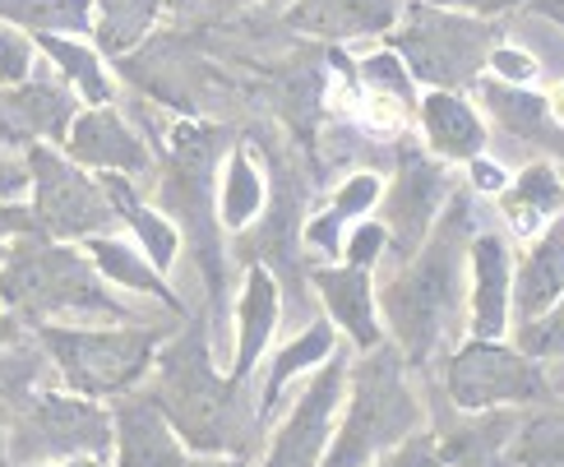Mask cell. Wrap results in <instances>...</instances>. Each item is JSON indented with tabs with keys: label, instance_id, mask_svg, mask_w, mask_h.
Listing matches in <instances>:
<instances>
[{
	"label": "cell",
	"instance_id": "6da1fadb",
	"mask_svg": "<svg viewBox=\"0 0 564 467\" xmlns=\"http://www.w3.org/2000/svg\"><path fill=\"white\" fill-rule=\"evenodd\" d=\"M473 231V191H454L416 254L398 264L375 292V311L384 315L393 347L416 370L449 352V343L463 329V269Z\"/></svg>",
	"mask_w": 564,
	"mask_h": 467
},
{
	"label": "cell",
	"instance_id": "7a4b0ae2",
	"mask_svg": "<svg viewBox=\"0 0 564 467\" xmlns=\"http://www.w3.org/2000/svg\"><path fill=\"white\" fill-rule=\"evenodd\" d=\"M144 389L191 454L246 458L250 439H260V426L241 416V384L218 376L204 315H195L172 343L158 347L153 384H144Z\"/></svg>",
	"mask_w": 564,
	"mask_h": 467
},
{
	"label": "cell",
	"instance_id": "3957f363",
	"mask_svg": "<svg viewBox=\"0 0 564 467\" xmlns=\"http://www.w3.org/2000/svg\"><path fill=\"white\" fill-rule=\"evenodd\" d=\"M0 306L19 324H61V319H107V324H139V315L116 301L102 273L93 269L88 254L69 241L46 237H19L0 254Z\"/></svg>",
	"mask_w": 564,
	"mask_h": 467
},
{
	"label": "cell",
	"instance_id": "277c9868",
	"mask_svg": "<svg viewBox=\"0 0 564 467\" xmlns=\"http://www.w3.org/2000/svg\"><path fill=\"white\" fill-rule=\"evenodd\" d=\"M227 130L223 126H204V121H176L162 149V181H158V204L181 222L191 254L204 273L208 287V306L214 319H223V301H227V254H223V222H218V204H214V172L218 158L227 153Z\"/></svg>",
	"mask_w": 564,
	"mask_h": 467
},
{
	"label": "cell",
	"instance_id": "5b68a950",
	"mask_svg": "<svg viewBox=\"0 0 564 467\" xmlns=\"http://www.w3.org/2000/svg\"><path fill=\"white\" fill-rule=\"evenodd\" d=\"M416 431H426V403L408 380L403 352L393 343H380L361 352L357 366H347L343 426L328 439L319 467H366Z\"/></svg>",
	"mask_w": 564,
	"mask_h": 467
},
{
	"label": "cell",
	"instance_id": "8992f818",
	"mask_svg": "<svg viewBox=\"0 0 564 467\" xmlns=\"http://www.w3.org/2000/svg\"><path fill=\"white\" fill-rule=\"evenodd\" d=\"M500 37H505L500 23L463 14V10L421 6V0H408L403 23H393L384 33L389 52L408 65V75L431 88H444V93L477 88Z\"/></svg>",
	"mask_w": 564,
	"mask_h": 467
},
{
	"label": "cell",
	"instance_id": "52a82bcc",
	"mask_svg": "<svg viewBox=\"0 0 564 467\" xmlns=\"http://www.w3.org/2000/svg\"><path fill=\"white\" fill-rule=\"evenodd\" d=\"M46 361L61 370V384L84 399H121L153 370L162 329L121 324V329H84V324H33Z\"/></svg>",
	"mask_w": 564,
	"mask_h": 467
},
{
	"label": "cell",
	"instance_id": "ba28073f",
	"mask_svg": "<svg viewBox=\"0 0 564 467\" xmlns=\"http://www.w3.org/2000/svg\"><path fill=\"white\" fill-rule=\"evenodd\" d=\"M6 454L14 467H42L61 458H107L111 412L98 399L69 389H37L10 412Z\"/></svg>",
	"mask_w": 564,
	"mask_h": 467
},
{
	"label": "cell",
	"instance_id": "9c48e42d",
	"mask_svg": "<svg viewBox=\"0 0 564 467\" xmlns=\"http://www.w3.org/2000/svg\"><path fill=\"white\" fill-rule=\"evenodd\" d=\"M444 399L458 412H486L551 403L555 389L542 376V366L523 357L519 347H505L500 338H467L444 357Z\"/></svg>",
	"mask_w": 564,
	"mask_h": 467
},
{
	"label": "cell",
	"instance_id": "30bf717a",
	"mask_svg": "<svg viewBox=\"0 0 564 467\" xmlns=\"http://www.w3.org/2000/svg\"><path fill=\"white\" fill-rule=\"evenodd\" d=\"M23 162H29V176H33L29 191H33L37 237L84 241V237H98V231H107L116 222L102 185L93 181L79 162H69L65 153L42 149V144L23 149Z\"/></svg>",
	"mask_w": 564,
	"mask_h": 467
},
{
	"label": "cell",
	"instance_id": "8fae6325",
	"mask_svg": "<svg viewBox=\"0 0 564 467\" xmlns=\"http://www.w3.org/2000/svg\"><path fill=\"white\" fill-rule=\"evenodd\" d=\"M393 149H398L393 153V185H389V195H380V222L389 231L393 260L408 264L416 254V246L426 241V231L435 227L440 208L449 204L454 176H449V162L416 149L408 134L398 139Z\"/></svg>",
	"mask_w": 564,
	"mask_h": 467
},
{
	"label": "cell",
	"instance_id": "7c38bea8",
	"mask_svg": "<svg viewBox=\"0 0 564 467\" xmlns=\"http://www.w3.org/2000/svg\"><path fill=\"white\" fill-rule=\"evenodd\" d=\"M269 153L273 167V204L264 199V218L254 222V231L237 237V260L241 264H264L273 278H282L278 287H288L292 296H301L305 287V264L301 260V208H305V181L278 149Z\"/></svg>",
	"mask_w": 564,
	"mask_h": 467
},
{
	"label": "cell",
	"instance_id": "4fadbf2b",
	"mask_svg": "<svg viewBox=\"0 0 564 467\" xmlns=\"http://www.w3.org/2000/svg\"><path fill=\"white\" fill-rule=\"evenodd\" d=\"M343 393H347V352L334 347L328 361H319L311 384L301 389L292 416L273 435L264 467H319L328 439H334V416L343 408Z\"/></svg>",
	"mask_w": 564,
	"mask_h": 467
},
{
	"label": "cell",
	"instance_id": "5bb4252c",
	"mask_svg": "<svg viewBox=\"0 0 564 467\" xmlns=\"http://www.w3.org/2000/svg\"><path fill=\"white\" fill-rule=\"evenodd\" d=\"M431 422L440 439L444 467H513V439H519L523 412L519 408H486V412H458L449 399L440 403V389L431 384Z\"/></svg>",
	"mask_w": 564,
	"mask_h": 467
},
{
	"label": "cell",
	"instance_id": "9a60e30c",
	"mask_svg": "<svg viewBox=\"0 0 564 467\" xmlns=\"http://www.w3.org/2000/svg\"><path fill=\"white\" fill-rule=\"evenodd\" d=\"M79 116V98L65 79H52L46 69H33L23 84L0 88V149L29 144H65L69 121Z\"/></svg>",
	"mask_w": 564,
	"mask_h": 467
},
{
	"label": "cell",
	"instance_id": "2e32d148",
	"mask_svg": "<svg viewBox=\"0 0 564 467\" xmlns=\"http://www.w3.org/2000/svg\"><path fill=\"white\" fill-rule=\"evenodd\" d=\"M111 449H116V467H191V458H195L181 445L172 422L162 416V408L149 399L144 384L116 399Z\"/></svg>",
	"mask_w": 564,
	"mask_h": 467
},
{
	"label": "cell",
	"instance_id": "e0dca14e",
	"mask_svg": "<svg viewBox=\"0 0 564 467\" xmlns=\"http://www.w3.org/2000/svg\"><path fill=\"white\" fill-rule=\"evenodd\" d=\"M61 149L69 162L93 167V172H121V176H149L153 172L149 144L134 134V126L116 107L79 111L75 121H69V134H65Z\"/></svg>",
	"mask_w": 564,
	"mask_h": 467
},
{
	"label": "cell",
	"instance_id": "ac0fdd59",
	"mask_svg": "<svg viewBox=\"0 0 564 467\" xmlns=\"http://www.w3.org/2000/svg\"><path fill=\"white\" fill-rule=\"evenodd\" d=\"M305 283H311L324 301L328 319L351 338L357 352H370V347L384 343L380 329V311H375V278L361 264H311L305 269Z\"/></svg>",
	"mask_w": 564,
	"mask_h": 467
},
{
	"label": "cell",
	"instance_id": "d6986e66",
	"mask_svg": "<svg viewBox=\"0 0 564 467\" xmlns=\"http://www.w3.org/2000/svg\"><path fill=\"white\" fill-rule=\"evenodd\" d=\"M467 264H473V292H467V334H473V338H500L509 329V287H513L509 241L496 237V231H473Z\"/></svg>",
	"mask_w": 564,
	"mask_h": 467
},
{
	"label": "cell",
	"instance_id": "ffe728a7",
	"mask_svg": "<svg viewBox=\"0 0 564 467\" xmlns=\"http://www.w3.org/2000/svg\"><path fill=\"white\" fill-rule=\"evenodd\" d=\"M477 98L486 111L496 116V126L523 149H542L564 162V126L551 116L546 98H536L523 84H496V79H477Z\"/></svg>",
	"mask_w": 564,
	"mask_h": 467
},
{
	"label": "cell",
	"instance_id": "44dd1931",
	"mask_svg": "<svg viewBox=\"0 0 564 467\" xmlns=\"http://www.w3.org/2000/svg\"><path fill=\"white\" fill-rule=\"evenodd\" d=\"M398 14H403V0H301L288 10V29L324 42H347L389 33Z\"/></svg>",
	"mask_w": 564,
	"mask_h": 467
},
{
	"label": "cell",
	"instance_id": "7402d4cb",
	"mask_svg": "<svg viewBox=\"0 0 564 467\" xmlns=\"http://www.w3.org/2000/svg\"><path fill=\"white\" fill-rule=\"evenodd\" d=\"M278 315H282V287L278 278L264 264H246V283L237 296V361H231V384H246L250 370L260 366L264 347L278 329Z\"/></svg>",
	"mask_w": 564,
	"mask_h": 467
},
{
	"label": "cell",
	"instance_id": "603a6c76",
	"mask_svg": "<svg viewBox=\"0 0 564 467\" xmlns=\"http://www.w3.org/2000/svg\"><path fill=\"white\" fill-rule=\"evenodd\" d=\"M416 116H421V134H426V149L440 162H473L486 153V126L473 111V102L463 93H444L431 88L426 98H416Z\"/></svg>",
	"mask_w": 564,
	"mask_h": 467
},
{
	"label": "cell",
	"instance_id": "cb8c5ba5",
	"mask_svg": "<svg viewBox=\"0 0 564 467\" xmlns=\"http://www.w3.org/2000/svg\"><path fill=\"white\" fill-rule=\"evenodd\" d=\"M98 185H102V195H107V204H111V214L130 222V231H134L139 246H144V254H149V264H153L162 278H167L172 264H176V250H181V231H176V222H172L167 214H158V208H149L144 199H139L134 181L121 176V172H102Z\"/></svg>",
	"mask_w": 564,
	"mask_h": 467
},
{
	"label": "cell",
	"instance_id": "d4e9b609",
	"mask_svg": "<svg viewBox=\"0 0 564 467\" xmlns=\"http://www.w3.org/2000/svg\"><path fill=\"white\" fill-rule=\"evenodd\" d=\"M509 292H513L509 311L519 315V324H528L555 306V296L564 292V214L555 222H546V231L536 237V246L528 250V260L519 269V283Z\"/></svg>",
	"mask_w": 564,
	"mask_h": 467
},
{
	"label": "cell",
	"instance_id": "484cf974",
	"mask_svg": "<svg viewBox=\"0 0 564 467\" xmlns=\"http://www.w3.org/2000/svg\"><path fill=\"white\" fill-rule=\"evenodd\" d=\"M500 214L509 218L513 237H536L551 218L564 214V176L551 162H528L500 191Z\"/></svg>",
	"mask_w": 564,
	"mask_h": 467
},
{
	"label": "cell",
	"instance_id": "4316f807",
	"mask_svg": "<svg viewBox=\"0 0 564 467\" xmlns=\"http://www.w3.org/2000/svg\"><path fill=\"white\" fill-rule=\"evenodd\" d=\"M84 254L93 260V269L107 278V283L126 287V292H144V296L158 301V306H167L172 315H185V301L167 287V278H162L149 264V254H139L134 246H126V241L107 237V231H98V237H84Z\"/></svg>",
	"mask_w": 564,
	"mask_h": 467
},
{
	"label": "cell",
	"instance_id": "83f0119b",
	"mask_svg": "<svg viewBox=\"0 0 564 467\" xmlns=\"http://www.w3.org/2000/svg\"><path fill=\"white\" fill-rule=\"evenodd\" d=\"M338 347V334H334V319H311L305 324V334H296L282 352L273 357V366H269V380H264V393H260V431L278 416V403H282V393H288V384L301 376L305 366H319V361H328V352Z\"/></svg>",
	"mask_w": 564,
	"mask_h": 467
},
{
	"label": "cell",
	"instance_id": "f1b7e54d",
	"mask_svg": "<svg viewBox=\"0 0 564 467\" xmlns=\"http://www.w3.org/2000/svg\"><path fill=\"white\" fill-rule=\"evenodd\" d=\"M380 176L375 172H357V176H347L343 185H338V195H334V204L324 208L319 218H311L305 222V231H301V241L311 246V250H319V254H328V260H338L343 254V227L351 222V218H366L375 204H380Z\"/></svg>",
	"mask_w": 564,
	"mask_h": 467
},
{
	"label": "cell",
	"instance_id": "f546056e",
	"mask_svg": "<svg viewBox=\"0 0 564 467\" xmlns=\"http://www.w3.org/2000/svg\"><path fill=\"white\" fill-rule=\"evenodd\" d=\"M37 52L52 56L56 65V75L75 88V98H84L88 107H111L116 98V88L107 79V69H102V56H98V46H84L75 37H61V33H29Z\"/></svg>",
	"mask_w": 564,
	"mask_h": 467
},
{
	"label": "cell",
	"instance_id": "4dcf8cb0",
	"mask_svg": "<svg viewBox=\"0 0 564 467\" xmlns=\"http://www.w3.org/2000/svg\"><path fill=\"white\" fill-rule=\"evenodd\" d=\"M162 0H93V37L102 56H130V46L144 42L158 23Z\"/></svg>",
	"mask_w": 564,
	"mask_h": 467
},
{
	"label": "cell",
	"instance_id": "1f68e13d",
	"mask_svg": "<svg viewBox=\"0 0 564 467\" xmlns=\"http://www.w3.org/2000/svg\"><path fill=\"white\" fill-rule=\"evenodd\" d=\"M260 214H264V176H260V167L250 162V149H231L227 176H223L218 218H223L227 231H246Z\"/></svg>",
	"mask_w": 564,
	"mask_h": 467
},
{
	"label": "cell",
	"instance_id": "d6a6232c",
	"mask_svg": "<svg viewBox=\"0 0 564 467\" xmlns=\"http://www.w3.org/2000/svg\"><path fill=\"white\" fill-rule=\"evenodd\" d=\"M509 458L513 467H564V408L523 416Z\"/></svg>",
	"mask_w": 564,
	"mask_h": 467
},
{
	"label": "cell",
	"instance_id": "836d02e7",
	"mask_svg": "<svg viewBox=\"0 0 564 467\" xmlns=\"http://www.w3.org/2000/svg\"><path fill=\"white\" fill-rule=\"evenodd\" d=\"M519 352L532 361H560L564 357V292L555 296L551 311L519 324Z\"/></svg>",
	"mask_w": 564,
	"mask_h": 467
},
{
	"label": "cell",
	"instance_id": "e575fe53",
	"mask_svg": "<svg viewBox=\"0 0 564 467\" xmlns=\"http://www.w3.org/2000/svg\"><path fill=\"white\" fill-rule=\"evenodd\" d=\"M357 84L361 88H375V93H389V98H403L408 107H416V93H412V75H408V65L398 61L389 46L380 56H366L357 65Z\"/></svg>",
	"mask_w": 564,
	"mask_h": 467
},
{
	"label": "cell",
	"instance_id": "d590c367",
	"mask_svg": "<svg viewBox=\"0 0 564 467\" xmlns=\"http://www.w3.org/2000/svg\"><path fill=\"white\" fill-rule=\"evenodd\" d=\"M33 56H37V46L33 37L19 29V23H6L0 19V88H10V84H23L33 75Z\"/></svg>",
	"mask_w": 564,
	"mask_h": 467
},
{
	"label": "cell",
	"instance_id": "8d00e7d4",
	"mask_svg": "<svg viewBox=\"0 0 564 467\" xmlns=\"http://www.w3.org/2000/svg\"><path fill=\"white\" fill-rule=\"evenodd\" d=\"M366 467H444L440 439H435V431H416V435L403 439V445H393L389 454H380Z\"/></svg>",
	"mask_w": 564,
	"mask_h": 467
},
{
	"label": "cell",
	"instance_id": "74e56055",
	"mask_svg": "<svg viewBox=\"0 0 564 467\" xmlns=\"http://www.w3.org/2000/svg\"><path fill=\"white\" fill-rule=\"evenodd\" d=\"M384 246H389L384 222H361V227L347 237L343 260H347V264H361V269H375V260L384 254Z\"/></svg>",
	"mask_w": 564,
	"mask_h": 467
},
{
	"label": "cell",
	"instance_id": "f35d334b",
	"mask_svg": "<svg viewBox=\"0 0 564 467\" xmlns=\"http://www.w3.org/2000/svg\"><path fill=\"white\" fill-rule=\"evenodd\" d=\"M496 75L505 79V84H532L536 79V61H532V52H523V46H496L490 52V61H486Z\"/></svg>",
	"mask_w": 564,
	"mask_h": 467
},
{
	"label": "cell",
	"instance_id": "ab89813d",
	"mask_svg": "<svg viewBox=\"0 0 564 467\" xmlns=\"http://www.w3.org/2000/svg\"><path fill=\"white\" fill-rule=\"evenodd\" d=\"M33 185L29 176V162L23 158H10L6 149H0V204H19V195Z\"/></svg>",
	"mask_w": 564,
	"mask_h": 467
},
{
	"label": "cell",
	"instance_id": "60d3db41",
	"mask_svg": "<svg viewBox=\"0 0 564 467\" xmlns=\"http://www.w3.org/2000/svg\"><path fill=\"white\" fill-rule=\"evenodd\" d=\"M33 231H37L33 208H23V204H0V254L10 250V241L33 237Z\"/></svg>",
	"mask_w": 564,
	"mask_h": 467
},
{
	"label": "cell",
	"instance_id": "b9f144b4",
	"mask_svg": "<svg viewBox=\"0 0 564 467\" xmlns=\"http://www.w3.org/2000/svg\"><path fill=\"white\" fill-rule=\"evenodd\" d=\"M421 6H440V10H463V14H477V19H496L513 6H528V0H421Z\"/></svg>",
	"mask_w": 564,
	"mask_h": 467
},
{
	"label": "cell",
	"instance_id": "7bdbcfd3",
	"mask_svg": "<svg viewBox=\"0 0 564 467\" xmlns=\"http://www.w3.org/2000/svg\"><path fill=\"white\" fill-rule=\"evenodd\" d=\"M467 167H473V185H477V191H486V195H500L505 185H509L505 167H496V162H490L486 153H481V158H473Z\"/></svg>",
	"mask_w": 564,
	"mask_h": 467
},
{
	"label": "cell",
	"instance_id": "ee69618b",
	"mask_svg": "<svg viewBox=\"0 0 564 467\" xmlns=\"http://www.w3.org/2000/svg\"><path fill=\"white\" fill-rule=\"evenodd\" d=\"M528 14L551 19V23H560V29H564V0H528Z\"/></svg>",
	"mask_w": 564,
	"mask_h": 467
},
{
	"label": "cell",
	"instance_id": "f6af8a7d",
	"mask_svg": "<svg viewBox=\"0 0 564 467\" xmlns=\"http://www.w3.org/2000/svg\"><path fill=\"white\" fill-rule=\"evenodd\" d=\"M191 467H246L241 458H227V454H195Z\"/></svg>",
	"mask_w": 564,
	"mask_h": 467
},
{
	"label": "cell",
	"instance_id": "bcb514c9",
	"mask_svg": "<svg viewBox=\"0 0 564 467\" xmlns=\"http://www.w3.org/2000/svg\"><path fill=\"white\" fill-rule=\"evenodd\" d=\"M14 338H19V319H14L6 306H0V347L14 343Z\"/></svg>",
	"mask_w": 564,
	"mask_h": 467
},
{
	"label": "cell",
	"instance_id": "7dc6e473",
	"mask_svg": "<svg viewBox=\"0 0 564 467\" xmlns=\"http://www.w3.org/2000/svg\"><path fill=\"white\" fill-rule=\"evenodd\" d=\"M546 107H551V116H555V121L564 126V84H555V88H551V98H546Z\"/></svg>",
	"mask_w": 564,
	"mask_h": 467
},
{
	"label": "cell",
	"instance_id": "c3c4849f",
	"mask_svg": "<svg viewBox=\"0 0 564 467\" xmlns=\"http://www.w3.org/2000/svg\"><path fill=\"white\" fill-rule=\"evenodd\" d=\"M42 467H111L107 458H61V463H42Z\"/></svg>",
	"mask_w": 564,
	"mask_h": 467
},
{
	"label": "cell",
	"instance_id": "681fc988",
	"mask_svg": "<svg viewBox=\"0 0 564 467\" xmlns=\"http://www.w3.org/2000/svg\"><path fill=\"white\" fill-rule=\"evenodd\" d=\"M223 6H250V0H223ZM264 6H288V0H264Z\"/></svg>",
	"mask_w": 564,
	"mask_h": 467
},
{
	"label": "cell",
	"instance_id": "f907efd6",
	"mask_svg": "<svg viewBox=\"0 0 564 467\" xmlns=\"http://www.w3.org/2000/svg\"><path fill=\"white\" fill-rule=\"evenodd\" d=\"M162 6H172V10H181V6H191V0H162Z\"/></svg>",
	"mask_w": 564,
	"mask_h": 467
},
{
	"label": "cell",
	"instance_id": "816d5d0a",
	"mask_svg": "<svg viewBox=\"0 0 564 467\" xmlns=\"http://www.w3.org/2000/svg\"><path fill=\"white\" fill-rule=\"evenodd\" d=\"M560 389H564V380H560ZM560 389H555V393H560Z\"/></svg>",
	"mask_w": 564,
	"mask_h": 467
}]
</instances>
